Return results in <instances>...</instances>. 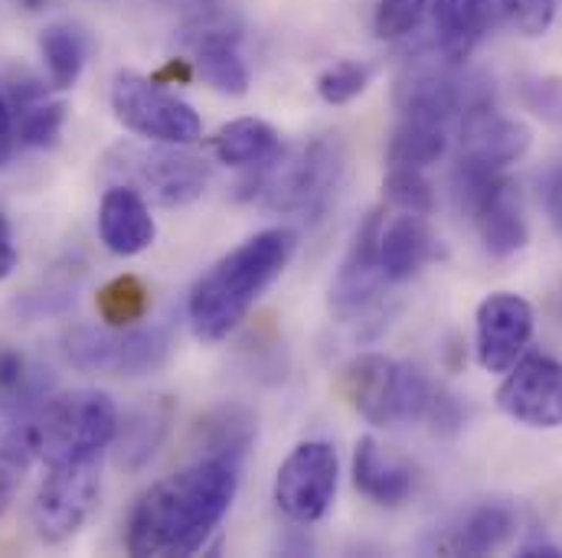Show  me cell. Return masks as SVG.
Instances as JSON below:
<instances>
[{
  "label": "cell",
  "mask_w": 562,
  "mask_h": 558,
  "mask_svg": "<svg viewBox=\"0 0 562 558\" xmlns=\"http://www.w3.org/2000/svg\"><path fill=\"white\" fill-rule=\"evenodd\" d=\"M239 490V467L200 457L144 490L128 513L125 546L138 558L193 556L226 520Z\"/></svg>",
  "instance_id": "6da1fadb"
},
{
  "label": "cell",
  "mask_w": 562,
  "mask_h": 558,
  "mask_svg": "<svg viewBox=\"0 0 562 558\" xmlns=\"http://www.w3.org/2000/svg\"><path fill=\"white\" fill-rule=\"evenodd\" d=\"M294 246L297 236L279 226V229L256 232L229 255H223L193 284L187 297V320L193 327V337L203 343L226 340L246 320L256 300L284 275Z\"/></svg>",
  "instance_id": "7a4b0ae2"
},
{
  "label": "cell",
  "mask_w": 562,
  "mask_h": 558,
  "mask_svg": "<svg viewBox=\"0 0 562 558\" xmlns=\"http://www.w3.org/2000/svg\"><path fill=\"white\" fill-rule=\"evenodd\" d=\"M340 392L360 419L376 428H396L425 419L435 389L419 366L383 353H360L340 369Z\"/></svg>",
  "instance_id": "3957f363"
},
{
  "label": "cell",
  "mask_w": 562,
  "mask_h": 558,
  "mask_svg": "<svg viewBox=\"0 0 562 558\" xmlns=\"http://www.w3.org/2000/svg\"><path fill=\"white\" fill-rule=\"evenodd\" d=\"M102 173L112 183L138 190L144 200L157 206H190L200 200L210 186V167L190 153L180 150V144H115L102 157Z\"/></svg>",
  "instance_id": "277c9868"
},
{
  "label": "cell",
  "mask_w": 562,
  "mask_h": 558,
  "mask_svg": "<svg viewBox=\"0 0 562 558\" xmlns=\"http://www.w3.org/2000/svg\"><path fill=\"white\" fill-rule=\"evenodd\" d=\"M119 406L109 392L76 389L63 396H49L40 415L30 421L40 457L66 460V457H92L105 454L119 431Z\"/></svg>",
  "instance_id": "5b68a950"
},
{
  "label": "cell",
  "mask_w": 562,
  "mask_h": 558,
  "mask_svg": "<svg viewBox=\"0 0 562 558\" xmlns=\"http://www.w3.org/2000/svg\"><path fill=\"white\" fill-rule=\"evenodd\" d=\"M102 493V454L49 460L33 497V529L40 543L63 546L92 520Z\"/></svg>",
  "instance_id": "8992f818"
},
{
  "label": "cell",
  "mask_w": 562,
  "mask_h": 558,
  "mask_svg": "<svg viewBox=\"0 0 562 558\" xmlns=\"http://www.w3.org/2000/svg\"><path fill=\"white\" fill-rule=\"evenodd\" d=\"M281 157V153H279ZM259 180L262 200L276 213L321 216L344 176V150L334 138H314L284 160H269Z\"/></svg>",
  "instance_id": "52a82bcc"
},
{
  "label": "cell",
  "mask_w": 562,
  "mask_h": 558,
  "mask_svg": "<svg viewBox=\"0 0 562 558\" xmlns=\"http://www.w3.org/2000/svg\"><path fill=\"white\" fill-rule=\"evenodd\" d=\"M170 340L160 327H76L63 337V356L79 373L147 376L164 366Z\"/></svg>",
  "instance_id": "ba28073f"
},
{
  "label": "cell",
  "mask_w": 562,
  "mask_h": 558,
  "mask_svg": "<svg viewBox=\"0 0 562 558\" xmlns=\"http://www.w3.org/2000/svg\"><path fill=\"white\" fill-rule=\"evenodd\" d=\"M112 112L122 128L157 144H193L203 135V122L190 102L177 99L164 82L140 72H119L109 92Z\"/></svg>",
  "instance_id": "9c48e42d"
},
{
  "label": "cell",
  "mask_w": 562,
  "mask_h": 558,
  "mask_svg": "<svg viewBox=\"0 0 562 558\" xmlns=\"http://www.w3.org/2000/svg\"><path fill=\"white\" fill-rule=\"evenodd\" d=\"M340 460L327 441H301L276 474V506L297 526L321 523L337 497Z\"/></svg>",
  "instance_id": "30bf717a"
},
{
  "label": "cell",
  "mask_w": 562,
  "mask_h": 558,
  "mask_svg": "<svg viewBox=\"0 0 562 558\" xmlns=\"http://www.w3.org/2000/svg\"><path fill=\"white\" fill-rule=\"evenodd\" d=\"M497 409L517 424L562 428V363L543 353L520 356L497 389Z\"/></svg>",
  "instance_id": "8fae6325"
},
{
  "label": "cell",
  "mask_w": 562,
  "mask_h": 558,
  "mask_svg": "<svg viewBox=\"0 0 562 558\" xmlns=\"http://www.w3.org/2000/svg\"><path fill=\"white\" fill-rule=\"evenodd\" d=\"M533 307L514 291H494L477 304L474 350L484 373H507L533 340Z\"/></svg>",
  "instance_id": "7c38bea8"
},
{
  "label": "cell",
  "mask_w": 562,
  "mask_h": 558,
  "mask_svg": "<svg viewBox=\"0 0 562 558\" xmlns=\"http://www.w3.org/2000/svg\"><path fill=\"white\" fill-rule=\"evenodd\" d=\"M380 229H383V213L373 209L363 226L357 229L337 275L330 281V294H327V310L337 320H353L363 310H370L383 287L390 284L383 262H380Z\"/></svg>",
  "instance_id": "4fadbf2b"
},
{
  "label": "cell",
  "mask_w": 562,
  "mask_h": 558,
  "mask_svg": "<svg viewBox=\"0 0 562 558\" xmlns=\"http://www.w3.org/2000/svg\"><path fill=\"white\" fill-rule=\"evenodd\" d=\"M461 132V163L491 170V173H504L510 163H517L527 150H530V128L504 112H497L491 105V99H477L461 112L458 122Z\"/></svg>",
  "instance_id": "5bb4252c"
},
{
  "label": "cell",
  "mask_w": 562,
  "mask_h": 558,
  "mask_svg": "<svg viewBox=\"0 0 562 558\" xmlns=\"http://www.w3.org/2000/svg\"><path fill=\"white\" fill-rule=\"evenodd\" d=\"M99 239L119 259H135L157 239V223L138 190L112 183L99 206Z\"/></svg>",
  "instance_id": "9a60e30c"
},
{
  "label": "cell",
  "mask_w": 562,
  "mask_h": 558,
  "mask_svg": "<svg viewBox=\"0 0 562 558\" xmlns=\"http://www.w3.org/2000/svg\"><path fill=\"white\" fill-rule=\"evenodd\" d=\"M173 419H177V406L167 396H147L138 406H132L125 419H119V431L112 441L115 467L128 474L144 470L170 437Z\"/></svg>",
  "instance_id": "2e32d148"
},
{
  "label": "cell",
  "mask_w": 562,
  "mask_h": 558,
  "mask_svg": "<svg viewBox=\"0 0 562 558\" xmlns=\"http://www.w3.org/2000/svg\"><path fill=\"white\" fill-rule=\"evenodd\" d=\"M53 396V376L13 346H0V434L26 424Z\"/></svg>",
  "instance_id": "e0dca14e"
},
{
  "label": "cell",
  "mask_w": 562,
  "mask_h": 558,
  "mask_svg": "<svg viewBox=\"0 0 562 558\" xmlns=\"http://www.w3.org/2000/svg\"><path fill=\"white\" fill-rule=\"evenodd\" d=\"M517 536V513L510 503L487 500L458 513V520L435 543L441 556H491Z\"/></svg>",
  "instance_id": "ac0fdd59"
},
{
  "label": "cell",
  "mask_w": 562,
  "mask_h": 558,
  "mask_svg": "<svg viewBox=\"0 0 562 558\" xmlns=\"http://www.w3.org/2000/svg\"><path fill=\"white\" fill-rule=\"evenodd\" d=\"M501 23L497 0H431V26L445 62H464L481 36Z\"/></svg>",
  "instance_id": "d6986e66"
},
{
  "label": "cell",
  "mask_w": 562,
  "mask_h": 558,
  "mask_svg": "<svg viewBox=\"0 0 562 558\" xmlns=\"http://www.w3.org/2000/svg\"><path fill=\"white\" fill-rule=\"evenodd\" d=\"M438 259V239L428 229L422 213H406L386 219L380 229V262L390 281H409L419 275L428 262Z\"/></svg>",
  "instance_id": "ffe728a7"
},
{
  "label": "cell",
  "mask_w": 562,
  "mask_h": 558,
  "mask_svg": "<svg viewBox=\"0 0 562 558\" xmlns=\"http://www.w3.org/2000/svg\"><path fill=\"white\" fill-rule=\"evenodd\" d=\"M353 483L376 506H403L416 490V474L409 464L396 460L380 447L376 437H360L353 447Z\"/></svg>",
  "instance_id": "44dd1931"
},
{
  "label": "cell",
  "mask_w": 562,
  "mask_h": 558,
  "mask_svg": "<svg viewBox=\"0 0 562 558\" xmlns=\"http://www.w3.org/2000/svg\"><path fill=\"white\" fill-rule=\"evenodd\" d=\"M471 219L477 226L484 252L494 255V259L517 255L527 246V239H530V229H527V219H524V209H520V193H517V186L507 176L471 213Z\"/></svg>",
  "instance_id": "7402d4cb"
},
{
  "label": "cell",
  "mask_w": 562,
  "mask_h": 558,
  "mask_svg": "<svg viewBox=\"0 0 562 558\" xmlns=\"http://www.w3.org/2000/svg\"><path fill=\"white\" fill-rule=\"evenodd\" d=\"M10 109L16 112V140L23 147H53L66 128V105L46 95V86L33 76H13Z\"/></svg>",
  "instance_id": "603a6c76"
},
{
  "label": "cell",
  "mask_w": 562,
  "mask_h": 558,
  "mask_svg": "<svg viewBox=\"0 0 562 558\" xmlns=\"http://www.w3.org/2000/svg\"><path fill=\"white\" fill-rule=\"evenodd\" d=\"M193 66L196 76L220 95L243 99L249 92V69L236 49V36L226 30H206L193 43Z\"/></svg>",
  "instance_id": "cb8c5ba5"
},
{
  "label": "cell",
  "mask_w": 562,
  "mask_h": 558,
  "mask_svg": "<svg viewBox=\"0 0 562 558\" xmlns=\"http://www.w3.org/2000/svg\"><path fill=\"white\" fill-rule=\"evenodd\" d=\"M210 150L226 167H266L281 153V140L262 118H236L210 138Z\"/></svg>",
  "instance_id": "d4e9b609"
},
{
  "label": "cell",
  "mask_w": 562,
  "mask_h": 558,
  "mask_svg": "<svg viewBox=\"0 0 562 558\" xmlns=\"http://www.w3.org/2000/svg\"><path fill=\"white\" fill-rule=\"evenodd\" d=\"M256 441V415L243 406H223L196 424V444L203 457H223L243 467Z\"/></svg>",
  "instance_id": "484cf974"
},
{
  "label": "cell",
  "mask_w": 562,
  "mask_h": 558,
  "mask_svg": "<svg viewBox=\"0 0 562 558\" xmlns=\"http://www.w3.org/2000/svg\"><path fill=\"white\" fill-rule=\"evenodd\" d=\"M40 56L56 89H72L89 59V39L72 23H49L40 33Z\"/></svg>",
  "instance_id": "4316f807"
},
{
  "label": "cell",
  "mask_w": 562,
  "mask_h": 558,
  "mask_svg": "<svg viewBox=\"0 0 562 558\" xmlns=\"http://www.w3.org/2000/svg\"><path fill=\"white\" fill-rule=\"evenodd\" d=\"M150 291L138 275H119L95 294V310L105 327H135L147 317Z\"/></svg>",
  "instance_id": "83f0119b"
},
{
  "label": "cell",
  "mask_w": 562,
  "mask_h": 558,
  "mask_svg": "<svg viewBox=\"0 0 562 558\" xmlns=\"http://www.w3.org/2000/svg\"><path fill=\"white\" fill-rule=\"evenodd\" d=\"M33 457H40V451H36V437H33L30 421L0 434V520L10 510L16 490L23 487V477H26Z\"/></svg>",
  "instance_id": "f1b7e54d"
},
{
  "label": "cell",
  "mask_w": 562,
  "mask_h": 558,
  "mask_svg": "<svg viewBox=\"0 0 562 558\" xmlns=\"http://www.w3.org/2000/svg\"><path fill=\"white\" fill-rule=\"evenodd\" d=\"M370 76L373 69L367 62H357V59H340L334 66H327L321 76H317V95L327 102V105H347L353 99H360L370 86Z\"/></svg>",
  "instance_id": "f546056e"
},
{
  "label": "cell",
  "mask_w": 562,
  "mask_h": 558,
  "mask_svg": "<svg viewBox=\"0 0 562 558\" xmlns=\"http://www.w3.org/2000/svg\"><path fill=\"white\" fill-rule=\"evenodd\" d=\"M386 200L396 206V209H406V213H422L428 216L435 200H431V186L425 180V170H413V167H390L386 173Z\"/></svg>",
  "instance_id": "4dcf8cb0"
},
{
  "label": "cell",
  "mask_w": 562,
  "mask_h": 558,
  "mask_svg": "<svg viewBox=\"0 0 562 558\" xmlns=\"http://www.w3.org/2000/svg\"><path fill=\"white\" fill-rule=\"evenodd\" d=\"M501 20L510 23L520 36H547L557 20V0H497Z\"/></svg>",
  "instance_id": "1f68e13d"
},
{
  "label": "cell",
  "mask_w": 562,
  "mask_h": 558,
  "mask_svg": "<svg viewBox=\"0 0 562 558\" xmlns=\"http://www.w3.org/2000/svg\"><path fill=\"white\" fill-rule=\"evenodd\" d=\"M428 0H380L376 3V36L380 39H403L422 23Z\"/></svg>",
  "instance_id": "d6a6232c"
},
{
  "label": "cell",
  "mask_w": 562,
  "mask_h": 558,
  "mask_svg": "<svg viewBox=\"0 0 562 558\" xmlns=\"http://www.w3.org/2000/svg\"><path fill=\"white\" fill-rule=\"evenodd\" d=\"M425 419L431 421V428H435V434H441V437H451V434H458V428H461V409H458V402L451 399V396H445V392H435L431 396V406H428V412H425Z\"/></svg>",
  "instance_id": "836d02e7"
},
{
  "label": "cell",
  "mask_w": 562,
  "mask_h": 558,
  "mask_svg": "<svg viewBox=\"0 0 562 558\" xmlns=\"http://www.w3.org/2000/svg\"><path fill=\"white\" fill-rule=\"evenodd\" d=\"M13 147H16V122H13L10 99H7V95H3V89H0V167H7V163H10Z\"/></svg>",
  "instance_id": "e575fe53"
},
{
  "label": "cell",
  "mask_w": 562,
  "mask_h": 558,
  "mask_svg": "<svg viewBox=\"0 0 562 558\" xmlns=\"http://www.w3.org/2000/svg\"><path fill=\"white\" fill-rule=\"evenodd\" d=\"M543 206H547L550 223L562 232V167H557L543 183Z\"/></svg>",
  "instance_id": "d590c367"
},
{
  "label": "cell",
  "mask_w": 562,
  "mask_h": 558,
  "mask_svg": "<svg viewBox=\"0 0 562 558\" xmlns=\"http://www.w3.org/2000/svg\"><path fill=\"white\" fill-rule=\"evenodd\" d=\"M16 269V246H13V232H10V223L3 219L0 213V281L10 278Z\"/></svg>",
  "instance_id": "8d00e7d4"
},
{
  "label": "cell",
  "mask_w": 562,
  "mask_h": 558,
  "mask_svg": "<svg viewBox=\"0 0 562 558\" xmlns=\"http://www.w3.org/2000/svg\"><path fill=\"white\" fill-rule=\"evenodd\" d=\"M520 556L524 558H537V556L560 558L562 553L557 549V546H550V543H527V546H520Z\"/></svg>",
  "instance_id": "74e56055"
}]
</instances>
